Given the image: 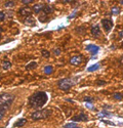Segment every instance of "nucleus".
<instances>
[{
	"label": "nucleus",
	"instance_id": "obj_21",
	"mask_svg": "<svg viewBox=\"0 0 123 128\" xmlns=\"http://www.w3.org/2000/svg\"><path fill=\"white\" fill-rule=\"evenodd\" d=\"M41 53H42V56H43L44 58H48L50 56V53H49V51H48V50L42 49V50H41Z\"/></svg>",
	"mask_w": 123,
	"mask_h": 128
},
{
	"label": "nucleus",
	"instance_id": "obj_19",
	"mask_svg": "<svg viewBox=\"0 0 123 128\" xmlns=\"http://www.w3.org/2000/svg\"><path fill=\"white\" fill-rule=\"evenodd\" d=\"M98 69H100V64H94V65L90 66V67L87 69V71H88V72H94V71H96V70H98Z\"/></svg>",
	"mask_w": 123,
	"mask_h": 128
},
{
	"label": "nucleus",
	"instance_id": "obj_17",
	"mask_svg": "<svg viewBox=\"0 0 123 128\" xmlns=\"http://www.w3.org/2000/svg\"><path fill=\"white\" fill-rule=\"evenodd\" d=\"M43 70H44V73L46 74V75H50V74L54 72V68H52V66H45Z\"/></svg>",
	"mask_w": 123,
	"mask_h": 128
},
{
	"label": "nucleus",
	"instance_id": "obj_7",
	"mask_svg": "<svg viewBox=\"0 0 123 128\" xmlns=\"http://www.w3.org/2000/svg\"><path fill=\"white\" fill-rule=\"evenodd\" d=\"M88 120V117L86 114H84L83 112H81L79 115L77 116H74L73 118H72V121L74 122H80V121H87Z\"/></svg>",
	"mask_w": 123,
	"mask_h": 128
},
{
	"label": "nucleus",
	"instance_id": "obj_38",
	"mask_svg": "<svg viewBox=\"0 0 123 128\" xmlns=\"http://www.w3.org/2000/svg\"><path fill=\"white\" fill-rule=\"evenodd\" d=\"M120 3H121V4H123V1H120Z\"/></svg>",
	"mask_w": 123,
	"mask_h": 128
},
{
	"label": "nucleus",
	"instance_id": "obj_36",
	"mask_svg": "<svg viewBox=\"0 0 123 128\" xmlns=\"http://www.w3.org/2000/svg\"><path fill=\"white\" fill-rule=\"evenodd\" d=\"M1 34H2V28H0V39H1Z\"/></svg>",
	"mask_w": 123,
	"mask_h": 128
},
{
	"label": "nucleus",
	"instance_id": "obj_16",
	"mask_svg": "<svg viewBox=\"0 0 123 128\" xmlns=\"http://www.w3.org/2000/svg\"><path fill=\"white\" fill-rule=\"evenodd\" d=\"M112 96H113V98L116 100H123V94L120 93V92H115V93H113Z\"/></svg>",
	"mask_w": 123,
	"mask_h": 128
},
{
	"label": "nucleus",
	"instance_id": "obj_15",
	"mask_svg": "<svg viewBox=\"0 0 123 128\" xmlns=\"http://www.w3.org/2000/svg\"><path fill=\"white\" fill-rule=\"evenodd\" d=\"M12 68V62H8V60H3L2 62V69L3 70H8Z\"/></svg>",
	"mask_w": 123,
	"mask_h": 128
},
{
	"label": "nucleus",
	"instance_id": "obj_29",
	"mask_svg": "<svg viewBox=\"0 0 123 128\" xmlns=\"http://www.w3.org/2000/svg\"><path fill=\"white\" fill-rule=\"evenodd\" d=\"M4 18H5V14L2 12H0V22L4 20Z\"/></svg>",
	"mask_w": 123,
	"mask_h": 128
},
{
	"label": "nucleus",
	"instance_id": "obj_25",
	"mask_svg": "<svg viewBox=\"0 0 123 128\" xmlns=\"http://www.w3.org/2000/svg\"><path fill=\"white\" fill-rule=\"evenodd\" d=\"M98 116L100 117H104V116H111V113H109V112H106V111H102V112H100V114H98Z\"/></svg>",
	"mask_w": 123,
	"mask_h": 128
},
{
	"label": "nucleus",
	"instance_id": "obj_26",
	"mask_svg": "<svg viewBox=\"0 0 123 128\" xmlns=\"http://www.w3.org/2000/svg\"><path fill=\"white\" fill-rule=\"evenodd\" d=\"M74 127H76L75 123H69V124H66L64 126V128H74Z\"/></svg>",
	"mask_w": 123,
	"mask_h": 128
},
{
	"label": "nucleus",
	"instance_id": "obj_30",
	"mask_svg": "<svg viewBox=\"0 0 123 128\" xmlns=\"http://www.w3.org/2000/svg\"><path fill=\"white\" fill-rule=\"evenodd\" d=\"M107 82L106 81H104V80H98V81H96V84L98 85H105Z\"/></svg>",
	"mask_w": 123,
	"mask_h": 128
},
{
	"label": "nucleus",
	"instance_id": "obj_23",
	"mask_svg": "<svg viewBox=\"0 0 123 128\" xmlns=\"http://www.w3.org/2000/svg\"><path fill=\"white\" fill-rule=\"evenodd\" d=\"M83 100L86 102H90V104H92V102L94 100V98H90V96H85V98H83Z\"/></svg>",
	"mask_w": 123,
	"mask_h": 128
},
{
	"label": "nucleus",
	"instance_id": "obj_20",
	"mask_svg": "<svg viewBox=\"0 0 123 128\" xmlns=\"http://www.w3.org/2000/svg\"><path fill=\"white\" fill-rule=\"evenodd\" d=\"M120 8L119 7H117V6H114V7H112V9H111V14H120Z\"/></svg>",
	"mask_w": 123,
	"mask_h": 128
},
{
	"label": "nucleus",
	"instance_id": "obj_18",
	"mask_svg": "<svg viewBox=\"0 0 123 128\" xmlns=\"http://www.w3.org/2000/svg\"><path fill=\"white\" fill-rule=\"evenodd\" d=\"M36 67H37V62H29L28 65L26 66V69L27 70H33Z\"/></svg>",
	"mask_w": 123,
	"mask_h": 128
},
{
	"label": "nucleus",
	"instance_id": "obj_6",
	"mask_svg": "<svg viewBox=\"0 0 123 128\" xmlns=\"http://www.w3.org/2000/svg\"><path fill=\"white\" fill-rule=\"evenodd\" d=\"M83 62V56H75L70 58V64L73 66H79Z\"/></svg>",
	"mask_w": 123,
	"mask_h": 128
},
{
	"label": "nucleus",
	"instance_id": "obj_9",
	"mask_svg": "<svg viewBox=\"0 0 123 128\" xmlns=\"http://www.w3.org/2000/svg\"><path fill=\"white\" fill-rule=\"evenodd\" d=\"M86 50H87V51H89L92 56H94V54H96V53L98 52L100 47H98V46H96V45H94V44H89V45H87V46H86Z\"/></svg>",
	"mask_w": 123,
	"mask_h": 128
},
{
	"label": "nucleus",
	"instance_id": "obj_22",
	"mask_svg": "<svg viewBox=\"0 0 123 128\" xmlns=\"http://www.w3.org/2000/svg\"><path fill=\"white\" fill-rule=\"evenodd\" d=\"M5 7H14V1H6L4 3Z\"/></svg>",
	"mask_w": 123,
	"mask_h": 128
},
{
	"label": "nucleus",
	"instance_id": "obj_32",
	"mask_svg": "<svg viewBox=\"0 0 123 128\" xmlns=\"http://www.w3.org/2000/svg\"><path fill=\"white\" fill-rule=\"evenodd\" d=\"M75 16H76V12H73V14H72L71 16H68V18H73Z\"/></svg>",
	"mask_w": 123,
	"mask_h": 128
},
{
	"label": "nucleus",
	"instance_id": "obj_10",
	"mask_svg": "<svg viewBox=\"0 0 123 128\" xmlns=\"http://www.w3.org/2000/svg\"><path fill=\"white\" fill-rule=\"evenodd\" d=\"M91 34L94 35L96 38L100 37V27H98V26L92 27V28H91Z\"/></svg>",
	"mask_w": 123,
	"mask_h": 128
},
{
	"label": "nucleus",
	"instance_id": "obj_13",
	"mask_svg": "<svg viewBox=\"0 0 123 128\" xmlns=\"http://www.w3.org/2000/svg\"><path fill=\"white\" fill-rule=\"evenodd\" d=\"M24 23L26 25H29V26H34L35 25V20L31 16H27L25 20H24Z\"/></svg>",
	"mask_w": 123,
	"mask_h": 128
},
{
	"label": "nucleus",
	"instance_id": "obj_33",
	"mask_svg": "<svg viewBox=\"0 0 123 128\" xmlns=\"http://www.w3.org/2000/svg\"><path fill=\"white\" fill-rule=\"evenodd\" d=\"M119 62H120V65H121V66H123V56L120 58V60H119Z\"/></svg>",
	"mask_w": 123,
	"mask_h": 128
},
{
	"label": "nucleus",
	"instance_id": "obj_2",
	"mask_svg": "<svg viewBox=\"0 0 123 128\" xmlns=\"http://www.w3.org/2000/svg\"><path fill=\"white\" fill-rule=\"evenodd\" d=\"M14 100V95L10 93H1L0 94V108L7 109Z\"/></svg>",
	"mask_w": 123,
	"mask_h": 128
},
{
	"label": "nucleus",
	"instance_id": "obj_24",
	"mask_svg": "<svg viewBox=\"0 0 123 128\" xmlns=\"http://www.w3.org/2000/svg\"><path fill=\"white\" fill-rule=\"evenodd\" d=\"M39 20H40V22H42V23H44V22H47L48 18H47V16L45 14H43V16H39Z\"/></svg>",
	"mask_w": 123,
	"mask_h": 128
},
{
	"label": "nucleus",
	"instance_id": "obj_31",
	"mask_svg": "<svg viewBox=\"0 0 123 128\" xmlns=\"http://www.w3.org/2000/svg\"><path fill=\"white\" fill-rule=\"evenodd\" d=\"M32 2H33V0H22V3H24V4H29Z\"/></svg>",
	"mask_w": 123,
	"mask_h": 128
},
{
	"label": "nucleus",
	"instance_id": "obj_37",
	"mask_svg": "<svg viewBox=\"0 0 123 128\" xmlns=\"http://www.w3.org/2000/svg\"><path fill=\"white\" fill-rule=\"evenodd\" d=\"M121 46H122V47H123V41H122V42H121Z\"/></svg>",
	"mask_w": 123,
	"mask_h": 128
},
{
	"label": "nucleus",
	"instance_id": "obj_11",
	"mask_svg": "<svg viewBox=\"0 0 123 128\" xmlns=\"http://www.w3.org/2000/svg\"><path fill=\"white\" fill-rule=\"evenodd\" d=\"M43 7H44V4H42V3L34 4V5H33V12H34L35 14H39L41 10H43Z\"/></svg>",
	"mask_w": 123,
	"mask_h": 128
},
{
	"label": "nucleus",
	"instance_id": "obj_5",
	"mask_svg": "<svg viewBox=\"0 0 123 128\" xmlns=\"http://www.w3.org/2000/svg\"><path fill=\"white\" fill-rule=\"evenodd\" d=\"M100 23L102 25V28H104V30L107 32V33H109V32L112 30L113 26H114V24H113V20H110V18H102L100 20Z\"/></svg>",
	"mask_w": 123,
	"mask_h": 128
},
{
	"label": "nucleus",
	"instance_id": "obj_1",
	"mask_svg": "<svg viewBox=\"0 0 123 128\" xmlns=\"http://www.w3.org/2000/svg\"><path fill=\"white\" fill-rule=\"evenodd\" d=\"M47 102V94L46 92L43 91H39L37 93H34L33 95H31L29 98V106L32 108H41Z\"/></svg>",
	"mask_w": 123,
	"mask_h": 128
},
{
	"label": "nucleus",
	"instance_id": "obj_8",
	"mask_svg": "<svg viewBox=\"0 0 123 128\" xmlns=\"http://www.w3.org/2000/svg\"><path fill=\"white\" fill-rule=\"evenodd\" d=\"M18 12H20V16H31V14H32V10H31V8H30V7H28V6H25V7L20 8Z\"/></svg>",
	"mask_w": 123,
	"mask_h": 128
},
{
	"label": "nucleus",
	"instance_id": "obj_14",
	"mask_svg": "<svg viewBox=\"0 0 123 128\" xmlns=\"http://www.w3.org/2000/svg\"><path fill=\"white\" fill-rule=\"evenodd\" d=\"M26 122H27V120L26 119H18L14 124V127H22L23 125H25L26 124Z\"/></svg>",
	"mask_w": 123,
	"mask_h": 128
},
{
	"label": "nucleus",
	"instance_id": "obj_35",
	"mask_svg": "<svg viewBox=\"0 0 123 128\" xmlns=\"http://www.w3.org/2000/svg\"><path fill=\"white\" fill-rule=\"evenodd\" d=\"M105 123H107V124H111V125H115L114 123H113V122H110V121H104Z\"/></svg>",
	"mask_w": 123,
	"mask_h": 128
},
{
	"label": "nucleus",
	"instance_id": "obj_27",
	"mask_svg": "<svg viewBox=\"0 0 123 128\" xmlns=\"http://www.w3.org/2000/svg\"><path fill=\"white\" fill-rule=\"evenodd\" d=\"M4 114H5V109H3V108H0V120H1V119L3 118Z\"/></svg>",
	"mask_w": 123,
	"mask_h": 128
},
{
	"label": "nucleus",
	"instance_id": "obj_39",
	"mask_svg": "<svg viewBox=\"0 0 123 128\" xmlns=\"http://www.w3.org/2000/svg\"><path fill=\"white\" fill-rule=\"evenodd\" d=\"M74 128H79V127H74Z\"/></svg>",
	"mask_w": 123,
	"mask_h": 128
},
{
	"label": "nucleus",
	"instance_id": "obj_4",
	"mask_svg": "<svg viewBox=\"0 0 123 128\" xmlns=\"http://www.w3.org/2000/svg\"><path fill=\"white\" fill-rule=\"evenodd\" d=\"M73 84H74V82L70 78H64V79H60L58 81V88H60L62 90H65V91L69 90L72 86H73Z\"/></svg>",
	"mask_w": 123,
	"mask_h": 128
},
{
	"label": "nucleus",
	"instance_id": "obj_12",
	"mask_svg": "<svg viewBox=\"0 0 123 128\" xmlns=\"http://www.w3.org/2000/svg\"><path fill=\"white\" fill-rule=\"evenodd\" d=\"M42 12H44L45 16H46V14H50L51 12H54V8H52V6L49 5V4H45L44 7H43V10H42Z\"/></svg>",
	"mask_w": 123,
	"mask_h": 128
},
{
	"label": "nucleus",
	"instance_id": "obj_34",
	"mask_svg": "<svg viewBox=\"0 0 123 128\" xmlns=\"http://www.w3.org/2000/svg\"><path fill=\"white\" fill-rule=\"evenodd\" d=\"M119 37H123V30H121L119 32Z\"/></svg>",
	"mask_w": 123,
	"mask_h": 128
},
{
	"label": "nucleus",
	"instance_id": "obj_3",
	"mask_svg": "<svg viewBox=\"0 0 123 128\" xmlns=\"http://www.w3.org/2000/svg\"><path fill=\"white\" fill-rule=\"evenodd\" d=\"M51 111L50 110H41V111H35L34 113L31 114V119L33 120H41L46 119L50 116Z\"/></svg>",
	"mask_w": 123,
	"mask_h": 128
},
{
	"label": "nucleus",
	"instance_id": "obj_28",
	"mask_svg": "<svg viewBox=\"0 0 123 128\" xmlns=\"http://www.w3.org/2000/svg\"><path fill=\"white\" fill-rule=\"evenodd\" d=\"M54 53L56 56H60V53H62V50H60V48H56V49H54Z\"/></svg>",
	"mask_w": 123,
	"mask_h": 128
}]
</instances>
